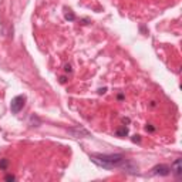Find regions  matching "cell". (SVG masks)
<instances>
[{"mask_svg":"<svg viewBox=\"0 0 182 182\" xmlns=\"http://www.w3.org/2000/svg\"><path fill=\"white\" fill-rule=\"evenodd\" d=\"M90 160L104 169H114L121 168L127 158L124 154H90Z\"/></svg>","mask_w":182,"mask_h":182,"instance_id":"cell-1","label":"cell"},{"mask_svg":"<svg viewBox=\"0 0 182 182\" xmlns=\"http://www.w3.org/2000/svg\"><path fill=\"white\" fill-rule=\"evenodd\" d=\"M26 104V96H16L10 103V111L13 114H19L24 108Z\"/></svg>","mask_w":182,"mask_h":182,"instance_id":"cell-2","label":"cell"},{"mask_svg":"<svg viewBox=\"0 0 182 182\" xmlns=\"http://www.w3.org/2000/svg\"><path fill=\"white\" fill-rule=\"evenodd\" d=\"M151 172L154 174V175H160V176H168L169 174H171V167L169 165H167V164H158V165H155Z\"/></svg>","mask_w":182,"mask_h":182,"instance_id":"cell-3","label":"cell"},{"mask_svg":"<svg viewBox=\"0 0 182 182\" xmlns=\"http://www.w3.org/2000/svg\"><path fill=\"white\" fill-rule=\"evenodd\" d=\"M68 132L74 137V138H84V137H90V132L83 127H74V128H68Z\"/></svg>","mask_w":182,"mask_h":182,"instance_id":"cell-4","label":"cell"},{"mask_svg":"<svg viewBox=\"0 0 182 182\" xmlns=\"http://www.w3.org/2000/svg\"><path fill=\"white\" fill-rule=\"evenodd\" d=\"M171 172H174V175H175L176 178H179V176L182 175L181 158H176V160L174 161V164H172V167H171Z\"/></svg>","mask_w":182,"mask_h":182,"instance_id":"cell-5","label":"cell"},{"mask_svg":"<svg viewBox=\"0 0 182 182\" xmlns=\"http://www.w3.org/2000/svg\"><path fill=\"white\" fill-rule=\"evenodd\" d=\"M127 135H128V127H125V125H122L121 128H118L115 131V137H118V138H124Z\"/></svg>","mask_w":182,"mask_h":182,"instance_id":"cell-6","label":"cell"},{"mask_svg":"<svg viewBox=\"0 0 182 182\" xmlns=\"http://www.w3.org/2000/svg\"><path fill=\"white\" fill-rule=\"evenodd\" d=\"M7 167H9V160H7V158L0 160V169H1V171H6Z\"/></svg>","mask_w":182,"mask_h":182,"instance_id":"cell-7","label":"cell"},{"mask_svg":"<svg viewBox=\"0 0 182 182\" xmlns=\"http://www.w3.org/2000/svg\"><path fill=\"white\" fill-rule=\"evenodd\" d=\"M64 17H65V20H70V22H73V20H75V14H74V13H73L71 10L65 11Z\"/></svg>","mask_w":182,"mask_h":182,"instance_id":"cell-8","label":"cell"},{"mask_svg":"<svg viewBox=\"0 0 182 182\" xmlns=\"http://www.w3.org/2000/svg\"><path fill=\"white\" fill-rule=\"evenodd\" d=\"M131 141H132V142H139V141H141V135H138V134L132 135V138H131Z\"/></svg>","mask_w":182,"mask_h":182,"instance_id":"cell-9","label":"cell"},{"mask_svg":"<svg viewBox=\"0 0 182 182\" xmlns=\"http://www.w3.org/2000/svg\"><path fill=\"white\" fill-rule=\"evenodd\" d=\"M4 179H6V181H14V179H16V176H14V175H11V174H7V175L4 176Z\"/></svg>","mask_w":182,"mask_h":182,"instance_id":"cell-10","label":"cell"},{"mask_svg":"<svg viewBox=\"0 0 182 182\" xmlns=\"http://www.w3.org/2000/svg\"><path fill=\"white\" fill-rule=\"evenodd\" d=\"M64 71H65V73H73V68H71V65H70V64H65L64 65Z\"/></svg>","mask_w":182,"mask_h":182,"instance_id":"cell-11","label":"cell"},{"mask_svg":"<svg viewBox=\"0 0 182 182\" xmlns=\"http://www.w3.org/2000/svg\"><path fill=\"white\" fill-rule=\"evenodd\" d=\"M145 131H150V132H152V131H155V127H152L151 124H148V125L145 127Z\"/></svg>","mask_w":182,"mask_h":182,"instance_id":"cell-12","label":"cell"},{"mask_svg":"<svg viewBox=\"0 0 182 182\" xmlns=\"http://www.w3.org/2000/svg\"><path fill=\"white\" fill-rule=\"evenodd\" d=\"M105 91H107V88H105V87H104V88H100V90H98V94H104Z\"/></svg>","mask_w":182,"mask_h":182,"instance_id":"cell-13","label":"cell"}]
</instances>
